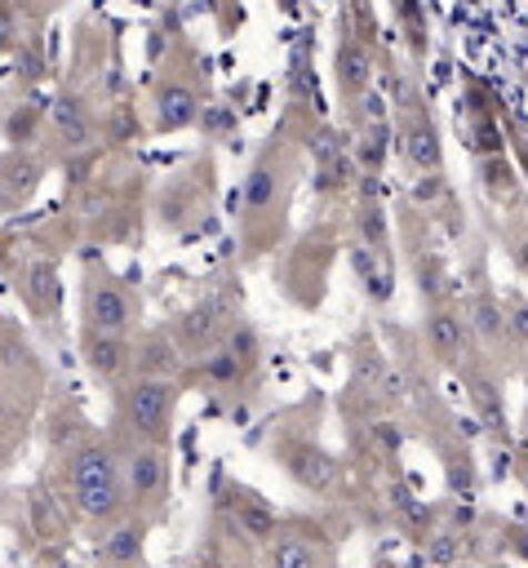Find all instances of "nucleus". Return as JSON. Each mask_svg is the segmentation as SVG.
Instances as JSON below:
<instances>
[{"label":"nucleus","mask_w":528,"mask_h":568,"mask_svg":"<svg viewBox=\"0 0 528 568\" xmlns=\"http://www.w3.org/2000/svg\"><path fill=\"white\" fill-rule=\"evenodd\" d=\"M315 129L319 120L302 102H288V111L271 124V133L253 151L235 191V244L244 262H262L288 240L293 195L306 173Z\"/></svg>","instance_id":"obj_1"},{"label":"nucleus","mask_w":528,"mask_h":568,"mask_svg":"<svg viewBox=\"0 0 528 568\" xmlns=\"http://www.w3.org/2000/svg\"><path fill=\"white\" fill-rule=\"evenodd\" d=\"M58 501L89 537L129 515L120 439L111 430L84 426L75 439H67V448H58Z\"/></svg>","instance_id":"obj_2"},{"label":"nucleus","mask_w":528,"mask_h":568,"mask_svg":"<svg viewBox=\"0 0 528 568\" xmlns=\"http://www.w3.org/2000/svg\"><path fill=\"white\" fill-rule=\"evenodd\" d=\"M204 106H209V67L195 44L173 40L146 84V98H142L146 133H155V138L186 133L204 120Z\"/></svg>","instance_id":"obj_3"},{"label":"nucleus","mask_w":528,"mask_h":568,"mask_svg":"<svg viewBox=\"0 0 528 568\" xmlns=\"http://www.w3.org/2000/svg\"><path fill=\"white\" fill-rule=\"evenodd\" d=\"M142 169L115 151V155H98L93 173L75 182V200H71V217L75 226L93 240V244H106V240H124L129 226H133V209H138V195H142Z\"/></svg>","instance_id":"obj_4"},{"label":"nucleus","mask_w":528,"mask_h":568,"mask_svg":"<svg viewBox=\"0 0 528 568\" xmlns=\"http://www.w3.org/2000/svg\"><path fill=\"white\" fill-rule=\"evenodd\" d=\"M346 248L342 222L337 217H319L311 226H302L293 240H284L271 257V275H275V293L297 306V311H315L328 297V280L337 266V253Z\"/></svg>","instance_id":"obj_5"},{"label":"nucleus","mask_w":528,"mask_h":568,"mask_svg":"<svg viewBox=\"0 0 528 568\" xmlns=\"http://www.w3.org/2000/svg\"><path fill=\"white\" fill-rule=\"evenodd\" d=\"M186 386L209 395L217 408H240L257 395V386H262V333L253 328L248 315H240L226 328V337L191 364Z\"/></svg>","instance_id":"obj_6"},{"label":"nucleus","mask_w":528,"mask_h":568,"mask_svg":"<svg viewBox=\"0 0 528 568\" xmlns=\"http://www.w3.org/2000/svg\"><path fill=\"white\" fill-rule=\"evenodd\" d=\"M266 448L275 457V466L284 470V479L293 488H302L306 497H319V501H337V493L346 488V466L337 453H328L319 444V435L311 430V422H297V413L288 417H275L271 435H266Z\"/></svg>","instance_id":"obj_7"},{"label":"nucleus","mask_w":528,"mask_h":568,"mask_svg":"<svg viewBox=\"0 0 528 568\" xmlns=\"http://www.w3.org/2000/svg\"><path fill=\"white\" fill-rule=\"evenodd\" d=\"M75 311L84 328L102 333H138L142 320V293L129 275H120L102 253L84 248L80 253V275H75Z\"/></svg>","instance_id":"obj_8"},{"label":"nucleus","mask_w":528,"mask_h":568,"mask_svg":"<svg viewBox=\"0 0 528 568\" xmlns=\"http://www.w3.org/2000/svg\"><path fill=\"white\" fill-rule=\"evenodd\" d=\"M186 382L173 377H124L111 386V435L120 439H151V444H173V422L182 404Z\"/></svg>","instance_id":"obj_9"},{"label":"nucleus","mask_w":528,"mask_h":568,"mask_svg":"<svg viewBox=\"0 0 528 568\" xmlns=\"http://www.w3.org/2000/svg\"><path fill=\"white\" fill-rule=\"evenodd\" d=\"M377 80V18L368 0H342L337 49H333V93L342 115H351Z\"/></svg>","instance_id":"obj_10"},{"label":"nucleus","mask_w":528,"mask_h":568,"mask_svg":"<svg viewBox=\"0 0 528 568\" xmlns=\"http://www.w3.org/2000/svg\"><path fill=\"white\" fill-rule=\"evenodd\" d=\"M35 142L49 151L53 164L93 160V151H102V102L93 93H84L80 84L58 89L40 115Z\"/></svg>","instance_id":"obj_11"},{"label":"nucleus","mask_w":528,"mask_h":568,"mask_svg":"<svg viewBox=\"0 0 528 568\" xmlns=\"http://www.w3.org/2000/svg\"><path fill=\"white\" fill-rule=\"evenodd\" d=\"M213 200H217V160H213V151H195L155 186L151 213H155L160 231L191 235L213 213Z\"/></svg>","instance_id":"obj_12"},{"label":"nucleus","mask_w":528,"mask_h":568,"mask_svg":"<svg viewBox=\"0 0 528 568\" xmlns=\"http://www.w3.org/2000/svg\"><path fill=\"white\" fill-rule=\"evenodd\" d=\"M120 470L129 510L146 524H164L173 506V448L151 439H120Z\"/></svg>","instance_id":"obj_13"},{"label":"nucleus","mask_w":528,"mask_h":568,"mask_svg":"<svg viewBox=\"0 0 528 568\" xmlns=\"http://www.w3.org/2000/svg\"><path fill=\"white\" fill-rule=\"evenodd\" d=\"M280 519H284V510L271 497H262L257 488H248L240 479H222L217 506H213V537L217 541H231L240 555L257 559V550L275 537Z\"/></svg>","instance_id":"obj_14"},{"label":"nucleus","mask_w":528,"mask_h":568,"mask_svg":"<svg viewBox=\"0 0 528 568\" xmlns=\"http://www.w3.org/2000/svg\"><path fill=\"white\" fill-rule=\"evenodd\" d=\"M244 315V302H240V288L231 284V280H222V284H209V293H200L191 306H182L173 320H169V333L177 337V346L191 355V364L204 355V351H213L222 337H226V328L235 324Z\"/></svg>","instance_id":"obj_15"},{"label":"nucleus","mask_w":528,"mask_h":568,"mask_svg":"<svg viewBox=\"0 0 528 568\" xmlns=\"http://www.w3.org/2000/svg\"><path fill=\"white\" fill-rule=\"evenodd\" d=\"M257 559L271 568H319L337 559V532L324 515H284Z\"/></svg>","instance_id":"obj_16"},{"label":"nucleus","mask_w":528,"mask_h":568,"mask_svg":"<svg viewBox=\"0 0 528 568\" xmlns=\"http://www.w3.org/2000/svg\"><path fill=\"white\" fill-rule=\"evenodd\" d=\"M49 169H53V160L40 142H9L0 151V217L27 209L40 191V182L49 178Z\"/></svg>","instance_id":"obj_17"},{"label":"nucleus","mask_w":528,"mask_h":568,"mask_svg":"<svg viewBox=\"0 0 528 568\" xmlns=\"http://www.w3.org/2000/svg\"><path fill=\"white\" fill-rule=\"evenodd\" d=\"M395 151H399V160L422 178V173H439V164H444V146H439V129H435V120L426 115V106L422 102H413V98H404V93H395Z\"/></svg>","instance_id":"obj_18"},{"label":"nucleus","mask_w":528,"mask_h":568,"mask_svg":"<svg viewBox=\"0 0 528 568\" xmlns=\"http://www.w3.org/2000/svg\"><path fill=\"white\" fill-rule=\"evenodd\" d=\"M75 351L80 364L93 382H102L106 390L120 386L124 377H133V337L129 333H102V328H75Z\"/></svg>","instance_id":"obj_19"},{"label":"nucleus","mask_w":528,"mask_h":568,"mask_svg":"<svg viewBox=\"0 0 528 568\" xmlns=\"http://www.w3.org/2000/svg\"><path fill=\"white\" fill-rule=\"evenodd\" d=\"M422 342L435 355V364H444V368H461L470 359V351L479 346L466 311H457L453 302H430V311L422 320Z\"/></svg>","instance_id":"obj_20"},{"label":"nucleus","mask_w":528,"mask_h":568,"mask_svg":"<svg viewBox=\"0 0 528 568\" xmlns=\"http://www.w3.org/2000/svg\"><path fill=\"white\" fill-rule=\"evenodd\" d=\"M13 288L22 297V306L31 311L35 324H53L58 306H62V271L49 253H27L13 271Z\"/></svg>","instance_id":"obj_21"},{"label":"nucleus","mask_w":528,"mask_h":568,"mask_svg":"<svg viewBox=\"0 0 528 568\" xmlns=\"http://www.w3.org/2000/svg\"><path fill=\"white\" fill-rule=\"evenodd\" d=\"M133 373L142 377H173V382H191V355L177 346V337L169 333V324H142L133 333ZM191 390V386H186Z\"/></svg>","instance_id":"obj_22"},{"label":"nucleus","mask_w":528,"mask_h":568,"mask_svg":"<svg viewBox=\"0 0 528 568\" xmlns=\"http://www.w3.org/2000/svg\"><path fill=\"white\" fill-rule=\"evenodd\" d=\"M155 524H146L142 515H120L115 524H106L102 532H93V555L102 564H138L146 555V537Z\"/></svg>","instance_id":"obj_23"},{"label":"nucleus","mask_w":528,"mask_h":568,"mask_svg":"<svg viewBox=\"0 0 528 568\" xmlns=\"http://www.w3.org/2000/svg\"><path fill=\"white\" fill-rule=\"evenodd\" d=\"M346 257H351V271H355L359 288H364V297L377 302V306L390 302V293H395L390 253H377V248H368V244H359V240H346Z\"/></svg>","instance_id":"obj_24"},{"label":"nucleus","mask_w":528,"mask_h":568,"mask_svg":"<svg viewBox=\"0 0 528 568\" xmlns=\"http://www.w3.org/2000/svg\"><path fill=\"white\" fill-rule=\"evenodd\" d=\"M466 320H470V333L479 346H493V342H510L506 337V311L493 293H475L470 306H466Z\"/></svg>","instance_id":"obj_25"},{"label":"nucleus","mask_w":528,"mask_h":568,"mask_svg":"<svg viewBox=\"0 0 528 568\" xmlns=\"http://www.w3.org/2000/svg\"><path fill=\"white\" fill-rule=\"evenodd\" d=\"M22 36H27V22H22L18 4L13 0H0V58H13V49L22 44Z\"/></svg>","instance_id":"obj_26"},{"label":"nucleus","mask_w":528,"mask_h":568,"mask_svg":"<svg viewBox=\"0 0 528 568\" xmlns=\"http://www.w3.org/2000/svg\"><path fill=\"white\" fill-rule=\"evenodd\" d=\"M501 311H506V337H510L519 351H528V297L510 293V297L501 302Z\"/></svg>","instance_id":"obj_27"},{"label":"nucleus","mask_w":528,"mask_h":568,"mask_svg":"<svg viewBox=\"0 0 528 568\" xmlns=\"http://www.w3.org/2000/svg\"><path fill=\"white\" fill-rule=\"evenodd\" d=\"M13 4H18L22 22L40 31V27H44V22H49V18H53V13H58V9L67 4V0H13Z\"/></svg>","instance_id":"obj_28"},{"label":"nucleus","mask_w":528,"mask_h":568,"mask_svg":"<svg viewBox=\"0 0 528 568\" xmlns=\"http://www.w3.org/2000/svg\"><path fill=\"white\" fill-rule=\"evenodd\" d=\"M510 253H515L519 271H528V231H515V235H510Z\"/></svg>","instance_id":"obj_29"},{"label":"nucleus","mask_w":528,"mask_h":568,"mask_svg":"<svg viewBox=\"0 0 528 568\" xmlns=\"http://www.w3.org/2000/svg\"><path fill=\"white\" fill-rule=\"evenodd\" d=\"M13 457H18V439H4V435H0V475L13 466Z\"/></svg>","instance_id":"obj_30"},{"label":"nucleus","mask_w":528,"mask_h":568,"mask_svg":"<svg viewBox=\"0 0 528 568\" xmlns=\"http://www.w3.org/2000/svg\"><path fill=\"white\" fill-rule=\"evenodd\" d=\"M515 475H519V484L528 493V453H519V448H515Z\"/></svg>","instance_id":"obj_31"},{"label":"nucleus","mask_w":528,"mask_h":568,"mask_svg":"<svg viewBox=\"0 0 528 568\" xmlns=\"http://www.w3.org/2000/svg\"><path fill=\"white\" fill-rule=\"evenodd\" d=\"M519 453H528V413H524V422H519Z\"/></svg>","instance_id":"obj_32"}]
</instances>
